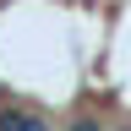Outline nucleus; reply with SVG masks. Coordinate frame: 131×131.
Here are the masks:
<instances>
[]
</instances>
